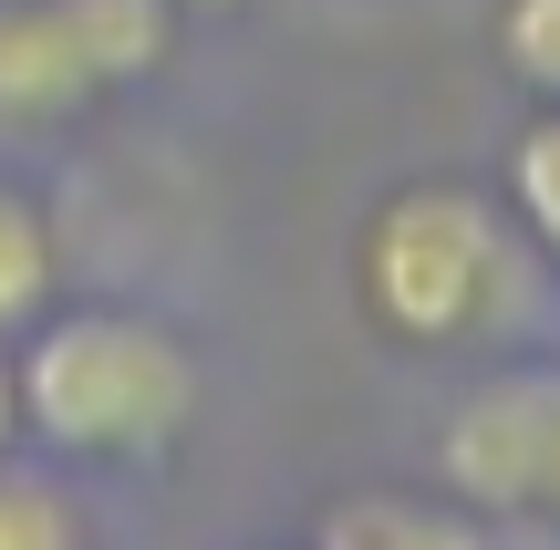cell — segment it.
Returning a JSON list of instances; mask_svg holds the SVG:
<instances>
[{
    "label": "cell",
    "instance_id": "cell-1",
    "mask_svg": "<svg viewBox=\"0 0 560 550\" xmlns=\"http://www.w3.org/2000/svg\"><path fill=\"white\" fill-rule=\"evenodd\" d=\"M21 332L32 343L11 353V406L52 457L145 468L198 426V353H187L177 323L83 302V312H42Z\"/></svg>",
    "mask_w": 560,
    "mask_h": 550
},
{
    "label": "cell",
    "instance_id": "cell-7",
    "mask_svg": "<svg viewBox=\"0 0 560 550\" xmlns=\"http://www.w3.org/2000/svg\"><path fill=\"white\" fill-rule=\"evenodd\" d=\"M509 219H520V239L560 270V104H540V115L509 136Z\"/></svg>",
    "mask_w": 560,
    "mask_h": 550
},
{
    "label": "cell",
    "instance_id": "cell-11",
    "mask_svg": "<svg viewBox=\"0 0 560 550\" xmlns=\"http://www.w3.org/2000/svg\"><path fill=\"white\" fill-rule=\"evenodd\" d=\"M208 11H229V0H208Z\"/></svg>",
    "mask_w": 560,
    "mask_h": 550
},
{
    "label": "cell",
    "instance_id": "cell-3",
    "mask_svg": "<svg viewBox=\"0 0 560 550\" xmlns=\"http://www.w3.org/2000/svg\"><path fill=\"white\" fill-rule=\"evenodd\" d=\"M177 52V0H0V125L52 136Z\"/></svg>",
    "mask_w": 560,
    "mask_h": 550
},
{
    "label": "cell",
    "instance_id": "cell-9",
    "mask_svg": "<svg viewBox=\"0 0 560 550\" xmlns=\"http://www.w3.org/2000/svg\"><path fill=\"white\" fill-rule=\"evenodd\" d=\"M499 62L540 104H560V0H499Z\"/></svg>",
    "mask_w": 560,
    "mask_h": 550
},
{
    "label": "cell",
    "instance_id": "cell-6",
    "mask_svg": "<svg viewBox=\"0 0 560 550\" xmlns=\"http://www.w3.org/2000/svg\"><path fill=\"white\" fill-rule=\"evenodd\" d=\"M52 281H62L52 219H42V198L21 177H0V332L42 323V312H52Z\"/></svg>",
    "mask_w": 560,
    "mask_h": 550
},
{
    "label": "cell",
    "instance_id": "cell-8",
    "mask_svg": "<svg viewBox=\"0 0 560 550\" xmlns=\"http://www.w3.org/2000/svg\"><path fill=\"white\" fill-rule=\"evenodd\" d=\"M0 550H94L83 510L32 468H0Z\"/></svg>",
    "mask_w": 560,
    "mask_h": 550
},
{
    "label": "cell",
    "instance_id": "cell-2",
    "mask_svg": "<svg viewBox=\"0 0 560 550\" xmlns=\"http://www.w3.org/2000/svg\"><path fill=\"white\" fill-rule=\"evenodd\" d=\"M353 291L405 353L478 343L520 312V219L467 177H405L353 239Z\"/></svg>",
    "mask_w": 560,
    "mask_h": 550
},
{
    "label": "cell",
    "instance_id": "cell-5",
    "mask_svg": "<svg viewBox=\"0 0 560 550\" xmlns=\"http://www.w3.org/2000/svg\"><path fill=\"white\" fill-rule=\"evenodd\" d=\"M312 550H488V530L457 499H416V489H342L312 519Z\"/></svg>",
    "mask_w": 560,
    "mask_h": 550
},
{
    "label": "cell",
    "instance_id": "cell-10",
    "mask_svg": "<svg viewBox=\"0 0 560 550\" xmlns=\"http://www.w3.org/2000/svg\"><path fill=\"white\" fill-rule=\"evenodd\" d=\"M21 436V406H11V353H0V447Z\"/></svg>",
    "mask_w": 560,
    "mask_h": 550
},
{
    "label": "cell",
    "instance_id": "cell-4",
    "mask_svg": "<svg viewBox=\"0 0 560 550\" xmlns=\"http://www.w3.org/2000/svg\"><path fill=\"white\" fill-rule=\"evenodd\" d=\"M436 478L467 519L560 530V364H499L436 426Z\"/></svg>",
    "mask_w": 560,
    "mask_h": 550
}]
</instances>
